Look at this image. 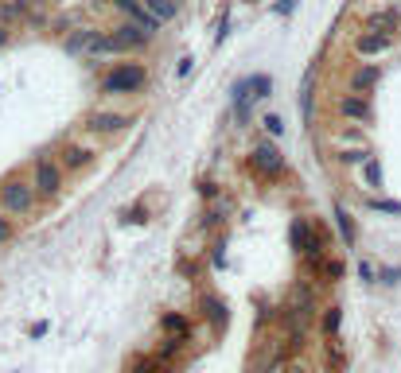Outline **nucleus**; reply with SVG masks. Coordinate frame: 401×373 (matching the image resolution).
Instances as JSON below:
<instances>
[{
  "mask_svg": "<svg viewBox=\"0 0 401 373\" xmlns=\"http://www.w3.org/2000/svg\"><path fill=\"white\" fill-rule=\"evenodd\" d=\"M293 241H296V249H300V257L308 261V265L323 257V237H320V229H316L308 218H296V222H293Z\"/></svg>",
  "mask_w": 401,
  "mask_h": 373,
  "instance_id": "nucleus-1",
  "label": "nucleus"
},
{
  "mask_svg": "<svg viewBox=\"0 0 401 373\" xmlns=\"http://www.w3.org/2000/svg\"><path fill=\"white\" fill-rule=\"evenodd\" d=\"M273 89V82L265 78V74H254V78H245V82H238V89H234V109L245 117V109H249V101H257V98H265Z\"/></svg>",
  "mask_w": 401,
  "mask_h": 373,
  "instance_id": "nucleus-2",
  "label": "nucleus"
},
{
  "mask_svg": "<svg viewBox=\"0 0 401 373\" xmlns=\"http://www.w3.org/2000/svg\"><path fill=\"white\" fill-rule=\"evenodd\" d=\"M137 86H145V70H140V67H117L106 78L109 94H129V89H137Z\"/></svg>",
  "mask_w": 401,
  "mask_h": 373,
  "instance_id": "nucleus-3",
  "label": "nucleus"
},
{
  "mask_svg": "<svg viewBox=\"0 0 401 373\" xmlns=\"http://www.w3.org/2000/svg\"><path fill=\"white\" fill-rule=\"evenodd\" d=\"M254 171H261V175H281L284 171V159H281V152H277L273 144H261V148H254Z\"/></svg>",
  "mask_w": 401,
  "mask_h": 373,
  "instance_id": "nucleus-4",
  "label": "nucleus"
},
{
  "mask_svg": "<svg viewBox=\"0 0 401 373\" xmlns=\"http://www.w3.org/2000/svg\"><path fill=\"white\" fill-rule=\"evenodd\" d=\"M0 198H4V207L8 210H31V186L28 183H20V179H12L8 186H4V191H0Z\"/></svg>",
  "mask_w": 401,
  "mask_h": 373,
  "instance_id": "nucleus-5",
  "label": "nucleus"
},
{
  "mask_svg": "<svg viewBox=\"0 0 401 373\" xmlns=\"http://www.w3.org/2000/svg\"><path fill=\"white\" fill-rule=\"evenodd\" d=\"M35 186H40V195H55L59 191V167L51 164V159L35 164Z\"/></svg>",
  "mask_w": 401,
  "mask_h": 373,
  "instance_id": "nucleus-6",
  "label": "nucleus"
},
{
  "mask_svg": "<svg viewBox=\"0 0 401 373\" xmlns=\"http://www.w3.org/2000/svg\"><path fill=\"white\" fill-rule=\"evenodd\" d=\"M393 43V35L390 31H378V28H370V35H359V55H378V51H386Z\"/></svg>",
  "mask_w": 401,
  "mask_h": 373,
  "instance_id": "nucleus-7",
  "label": "nucleus"
},
{
  "mask_svg": "<svg viewBox=\"0 0 401 373\" xmlns=\"http://www.w3.org/2000/svg\"><path fill=\"white\" fill-rule=\"evenodd\" d=\"M129 373H167V358H160V354H137L129 362Z\"/></svg>",
  "mask_w": 401,
  "mask_h": 373,
  "instance_id": "nucleus-8",
  "label": "nucleus"
},
{
  "mask_svg": "<svg viewBox=\"0 0 401 373\" xmlns=\"http://www.w3.org/2000/svg\"><path fill=\"white\" fill-rule=\"evenodd\" d=\"M113 40H117V47H121V51H125V47H140V43L148 40V31L140 28V24H125V28L113 31Z\"/></svg>",
  "mask_w": 401,
  "mask_h": 373,
  "instance_id": "nucleus-9",
  "label": "nucleus"
},
{
  "mask_svg": "<svg viewBox=\"0 0 401 373\" xmlns=\"http://www.w3.org/2000/svg\"><path fill=\"white\" fill-rule=\"evenodd\" d=\"M343 117H354V121H366L370 117V105H366V101L362 98H343Z\"/></svg>",
  "mask_w": 401,
  "mask_h": 373,
  "instance_id": "nucleus-10",
  "label": "nucleus"
},
{
  "mask_svg": "<svg viewBox=\"0 0 401 373\" xmlns=\"http://www.w3.org/2000/svg\"><path fill=\"white\" fill-rule=\"evenodd\" d=\"M176 4L179 0H145V8L156 16V20H172L176 16Z\"/></svg>",
  "mask_w": 401,
  "mask_h": 373,
  "instance_id": "nucleus-11",
  "label": "nucleus"
},
{
  "mask_svg": "<svg viewBox=\"0 0 401 373\" xmlns=\"http://www.w3.org/2000/svg\"><path fill=\"white\" fill-rule=\"evenodd\" d=\"M312 82H316V67L304 74V89H300V109H304V117H312Z\"/></svg>",
  "mask_w": 401,
  "mask_h": 373,
  "instance_id": "nucleus-12",
  "label": "nucleus"
},
{
  "mask_svg": "<svg viewBox=\"0 0 401 373\" xmlns=\"http://www.w3.org/2000/svg\"><path fill=\"white\" fill-rule=\"evenodd\" d=\"M125 117H109V113H94L90 117V128H98V132H109V128H121Z\"/></svg>",
  "mask_w": 401,
  "mask_h": 373,
  "instance_id": "nucleus-13",
  "label": "nucleus"
},
{
  "mask_svg": "<svg viewBox=\"0 0 401 373\" xmlns=\"http://www.w3.org/2000/svg\"><path fill=\"white\" fill-rule=\"evenodd\" d=\"M335 222H339V234H343V241H347V245H351L354 241V222H351V214H347V210H335Z\"/></svg>",
  "mask_w": 401,
  "mask_h": 373,
  "instance_id": "nucleus-14",
  "label": "nucleus"
},
{
  "mask_svg": "<svg viewBox=\"0 0 401 373\" xmlns=\"http://www.w3.org/2000/svg\"><path fill=\"white\" fill-rule=\"evenodd\" d=\"M164 331L179 334V338H187V334H191V323H187L183 315H167V319H164Z\"/></svg>",
  "mask_w": 401,
  "mask_h": 373,
  "instance_id": "nucleus-15",
  "label": "nucleus"
},
{
  "mask_svg": "<svg viewBox=\"0 0 401 373\" xmlns=\"http://www.w3.org/2000/svg\"><path fill=\"white\" fill-rule=\"evenodd\" d=\"M398 20H401V16H398V12H374V16H370V28H398Z\"/></svg>",
  "mask_w": 401,
  "mask_h": 373,
  "instance_id": "nucleus-16",
  "label": "nucleus"
},
{
  "mask_svg": "<svg viewBox=\"0 0 401 373\" xmlns=\"http://www.w3.org/2000/svg\"><path fill=\"white\" fill-rule=\"evenodd\" d=\"M206 311H211V319H215V327H218V331H222V327H226V311H222V304H218V300H206Z\"/></svg>",
  "mask_w": 401,
  "mask_h": 373,
  "instance_id": "nucleus-17",
  "label": "nucleus"
},
{
  "mask_svg": "<svg viewBox=\"0 0 401 373\" xmlns=\"http://www.w3.org/2000/svg\"><path fill=\"white\" fill-rule=\"evenodd\" d=\"M374 82H378V70L374 67H366V70H359V74H354V86H374Z\"/></svg>",
  "mask_w": 401,
  "mask_h": 373,
  "instance_id": "nucleus-18",
  "label": "nucleus"
},
{
  "mask_svg": "<svg viewBox=\"0 0 401 373\" xmlns=\"http://www.w3.org/2000/svg\"><path fill=\"white\" fill-rule=\"evenodd\" d=\"M366 183H370V186H382V167H378V159H366Z\"/></svg>",
  "mask_w": 401,
  "mask_h": 373,
  "instance_id": "nucleus-19",
  "label": "nucleus"
},
{
  "mask_svg": "<svg viewBox=\"0 0 401 373\" xmlns=\"http://www.w3.org/2000/svg\"><path fill=\"white\" fill-rule=\"evenodd\" d=\"M339 319H343V315H339V307H332V311L323 315V331H327V334H335V331H339Z\"/></svg>",
  "mask_w": 401,
  "mask_h": 373,
  "instance_id": "nucleus-20",
  "label": "nucleus"
},
{
  "mask_svg": "<svg viewBox=\"0 0 401 373\" xmlns=\"http://www.w3.org/2000/svg\"><path fill=\"white\" fill-rule=\"evenodd\" d=\"M86 156H90L86 148H74V144L67 148V164H70V167H79V164H86Z\"/></svg>",
  "mask_w": 401,
  "mask_h": 373,
  "instance_id": "nucleus-21",
  "label": "nucleus"
},
{
  "mask_svg": "<svg viewBox=\"0 0 401 373\" xmlns=\"http://www.w3.org/2000/svg\"><path fill=\"white\" fill-rule=\"evenodd\" d=\"M374 210H386V214H401V202H370Z\"/></svg>",
  "mask_w": 401,
  "mask_h": 373,
  "instance_id": "nucleus-22",
  "label": "nucleus"
},
{
  "mask_svg": "<svg viewBox=\"0 0 401 373\" xmlns=\"http://www.w3.org/2000/svg\"><path fill=\"white\" fill-rule=\"evenodd\" d=\"M265 128H269V132H273V137H281V117H265Z\"/></svg>",
  "mask_w": 401,
  "mask_h": 373,
  "instance_id": "nucleus-23",
  "label": "nucleus"
},
{
  "mask_svg": "<svg viewBox=\"0 0 401 373\" xmlns=\"http://www.w3.org/2000/svg\"><path fill=\"white\" fill-rule=\"evenodd\" d=\"M293 8H296V0H281V4H277V16H288Z\"/></svg>",
  "mask_w": 401,
  "mask_h": 373,
  "instance_id": "nucleus-24",
  "label": "nucleus"
},
{
  "mask_svg": "<svg viewBox=\"0 0 401 373\" xmlns=\"http://www.w3.org/2000/svg\"><path fill=\"white\" fill-rule=\"evenodd\" d=\"M4 43H8V31H4V28H0V47H4Z\"/></svg>",
  "mask_w": 401,
  "mask_h": 373,
  "instance_id": "nucleus-25",
  "label": "nucleus"
},
{
  "mask_svg": "<svg viewBox=\"0 0 401 373\" xmlns=\"http://www.w3.org/2000/svg\"><path fill=\"white\" fill-rule=\"evenodd\" d=\"M4 237H8V226H4V222H0V241H4Z\"/></svg>",
  "mask_w": 401,
  "mask_h": 373,
  "instance_id": "nucleus-26",
  "label": "nucleus"
}]
</instances>
